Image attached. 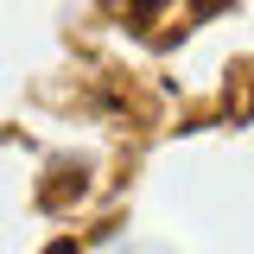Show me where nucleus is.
<instances>
[{
  "mask_svg": "<svg viewBox=\"0 0 254 254\" xmlns=\"http://www.w3.org/2000/svg\"><path fill=\"white\" fill-rule=\"evenodd\" d=\"M45 254H76V242H51V248H45Z\"/></svg>",
  "mask_w": 254,
  "mask_h": 254,
  "instance_id": "nucleus-1",
  "label": "nucleus"
}]
</instances>
